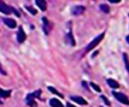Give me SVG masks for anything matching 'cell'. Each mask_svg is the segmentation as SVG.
<instances>
[{
	"instance_id": "1",
	"label": "cell",
	"mask_w": 129,
	"mask_h": 107,
	"mask_svg": "<svg viewBox=\"0 0 129 107\" xmlns=\"http://www.w3.org/2000/svg\"><path fill=\"white\" fill-rule=\"evenodd\" d=\"M104 35H105V32H102L100 35H98L97 37H95L93 40H92V42H90L88 45H87V47H86V50L88 51V50H91V49H93L97 44H99V42L103 39V37H104Z\"/></svg>"
},
{
	"instance_id": "2",
	"label": "cell",
	"mask_w": 129,
	"mask_h": 107,
	"mask_svg": "<svg viewBox=\"0 0 129 107\" xmlns=\"http://www.w3.org/2000/svg\"><path fill=\"white\" fill-rule=\"evenodd\" d=\"M112 94L114 95V97H115L119 102H121V103H123V104H125V105H129V99H128V97H127L125 94H123V93H118V92H112Z\"/></svg>"
},
{
	"instance_id": "3",
	"label": "cell",
	"mask_w": 129,
	"mask_h": 107,
	"mask_svg": "<svg viewBox=\"0 0 129 107\" xmlns=\"http://www.w3.org/2000/svg\"><path fill=\"white\" fill-rule=\"evenodd\" d=\"M34 99H35V98H34L33 93L28 94V95L26 96V104H27L28 106H30V107H36L37 104H36V102H35Z\"/></svg>"
},
{
	"instance_id": "4",
	"label": "cell",
	"mask_w": 129,
	"mask_h": 107,
	"mask_svg": "<svg viewBox=\"0 0 129 107\" xmlns=\"http://www.w3.org/2000/svg\"><path fill=\"white\" fill-rule=\"evenodd\" d=\"M42 21H43V26H42L43 31H44L45 34H48V33L50 32V29H51V24H50V22L47 20L46 17H42Z\"/></svg>"
},
{
	"instance_id": "5",
	"label": "cell",
	"mask_w": 129,
	"mask_h": 107,
	"mask_svg": "<svg viewBox=\"0 0 129 107\" xmlns=\"http://www.w3.org/2000/svg\"><path fill=\"white\" fill-rule=\"evenodd\" d=\"M0 12H2L4 14H10L11 13V7L8 6L6 3H4L3 1H0Z\"/></svg>"
},
{
	"instance_id": "6",
	"label": "cell",
	"mask_w": 129,
	"mask_h": 107,
	"mask_svg": "<svg viewBox=\"0 0 129 107\" xmlns=\"http://www.w3.org/2000/svg\"><path fill=\"white\" fill-rule=\"evenodd\" d=\"M25 38H26V34H25L23 28L22 27H19V29L17 31V41L19 43H21V42H23L25 40Z\"/></svg>"
},
{
	"instance_id": "7",
	"label": "cell",
	"mask_w": 129,
	"mask_h": 107,
	"mask_svg": "<svg viewBox=\"0 0 129 107\" xmlns=\"http://www.w3.org/2000/svg\"><path fill=\"white\" fill-rule=\"evenodd\" d=\"M84 11H85V7H84V6H81V5H77V6H75V7L72 9V13H73L74 15L82 14Z\"/></svg>"
},
{
	"instance_id": "8",
	"label": "cell",
	"mask_w": 129,
	"mask_h": 107,
	"mask_svg": "<svg viewBox=\"0 0 129 107\" xmlns=\"http://www.w3.org/2000/svg\"><path fill=\"white\" fill-rule=\"evenodd\" d=\"M3 22L10 28H14L16 27V21L12 18H3Z\"/></svg>"
},
{
	"instance_id": "9",
	"label": "cell",
	"mask_w": 129,
	"mask_h": 107,
	"mask_svg": "<svg viewBox=\"0 0 129 107\" xmlns=\"http://www.w3.org/2000/svg\"><path fill=\"white\" fill-rule=\"evenodd\" d=\"M66 42L70 43V44H71V45H73V46H75V45H76V41H75L74 36H73V33H72L71 31H69V33L66 35Z\"/></svg>"
},
{
	"instance_id": "10",
	"label": "cell",
	"mask_w": 129,
	"mask_h": 107,
	"mask_svg": "<svg viewBox=\"0 0 129 107\" xmlns=\"http://www.w3.org/2000/svg\"><path fill=\"white\" fill-rule=\"evenodd\" d=\"M71 99L74 101V102H77L78 104H81V105H87V101L82 98V97H79V96H71Z\"/></svg>"
},
{
	"instance_id": "11",
	"label": "cell",
	"mask_w": 129,
	"mask_h": 107,
	"mask_svg": "<svg viewBox=\"0 0 129 107\" xmlns=\"http://www.w3.org/2000/svg\"><path fill=\"white\" fill-rule=\"evenodd\" d=\"M49 105H50L51 107H63L62 103H61L59 100L55 99V98H52V99L49 100Z\"/></svg>"
},
{
	"instance_id": "12",
	"label": "cell",
	"mask_w": 129,
	"mask_h": 107,
	"mask_svg": "<svg viewBox=\"0 0 129 107\" xmlns=\"http://www.w3.org/2000/svg\"><path fill=\"white\" fill-rule=\"evenodd\" d=\"M35 4L40 8V10H42V11L46 10V2L44 0H36Z\"/></svg>"
},
{
	"instance_id": "13",
	"label": "cell",
	"mask_w": 129,
	"mask_h": 107,
	"mask_svg": "<svg viewBox=\"0 0 129 107\" xmlns=\"http://www.w3.org/2000/svg\"><path fill=\"white\" fill-rule=\"evenodd\" d=\"M107 83H108V85H109L111 88H113V89L119 88V83H118L117 81L113 80V79H108V80H107Z\"/></svg>"
},
{
	"instance_id": "14",
	"label": "cell",
	"mask_w": 129,
	"mask_h": 107,
	"mask_svg": "<svg viewBox=\"0 0 129 107\" xmlns=\"http://www.w3.org/2000/svg\"><path fill=\"white\" fill-rule=\"evenodd\" d=\"M11 94V90H3L0 88V97L2 98H7Z\"/></svg>"
},
{
	"instance_id": "15",
	"label": "cell",
	"mask_w": 129,
	"mask_h": 107,
	"mask_svg": "<svg viewBox=\"0 0 129 107\" xmlns=\"http://www.w3.org/2000/svg\"><path fill=\"white\" fill-rule=\"evenodd\" d=\"M47 89H48V91H50L51 93H53V94L57 95L58 97H60V98H62V97H63V95H62V94H60L58 91H56V90H55L53 87H50V86H48V87H47Z\"/></svg>"
},
{
	"instance_id": "16",
	"label": "cell",
	"mask_w": 129,
	"mask_h": 107,
	"mask_svg": "<svg viewBox=\"0 0 129 107\" xmlns=\"http://www.w3.org/2000/svg\"><path fill=\"white\" fill-rule=\"evenodd\" d=\"M100 9H101L104 13H109V12H110V7H109L108 5H106V4H101V5H100Z\"/></svg>"
},
{
	"instance_id": "17",
	"label": "cell",
	"mask_w": 129,
	"mask_h": 107,
	"mask_svg": "<svg viewBox=\"0 0 129 107\" xmlns=\"http://www.w3.org/2000/svg\"><path fill=\"white\" fill-rule=\"evenodd\" d=\"M123 59H124V62H125V66H126V69L129 73V60H128V57H127V54H123Z\"/></svg>"
},
{
	"instance_id": "18",
	"label": "cell",
	"mask_w": 129,
	"mask_h": 107,
	"mask_svg": "<svg viewBox=\"0 0 129 107\" xmlns=\"http://www.w3.org/2000/svg\"><path fill=\"white\" fill-rule=\"evenodd\" d=\"M90 85L92 86V88H93V89H94L95 91H97V92H101V88H100V87H99L98 85H96L95 83L91 82V83H90Z\"/></svg>"
},
{
	"instance_id": "19",
	"label": "cell",
	"mask_w": 129,
	"mask_h": 107,
	"mask_svg": "<svg viewBox=\"0 0 129 107\" xmlns=\"http://www.w3.org/2000/svg\"><path fill=\"white\" fill-rule=\"evenodd\" d=\"M25 8H26V9H27V10H28V11H29V12H30V13H31L32 15H35V14L37 13V11H36V10H35L34 8H32V7H29V6H26Z\"/></svg>"
},
{
	"instance_id": "20",
	"label": "cell",
	"mask_w": 129,
	"mask_h": 107,
	"mask_svg": "<svg viewBox=\"0 0 129 107\" xmlns=\"http://www.w3.org/2000/svg\"><path fill=\"white\" fill-rule=\"evenodd\" d=\"M101 98H102V99H103V100L105 101V103H106V105H108V106L110 105V102H109V100H108V99H107V98H106L105 96H101Z\"/></svg>"
},
{
	"instance_id": "21",
	"label": "cell",
	"mask_w": 129,
	"mask_h": 107,
	"mask_svg": "<svg viewBox=\"0 0 129 107\" xmlns=\"http://www.w3.org/2000/svg\"><path fill=\"white\" fill-rule=\"evenodd\" d=\"M0 73H1L2 75H6V72L3 70V68H2V66H1V64H0Z\"/></svg>"
},
{
	"instance_id": "22",
	"label": "cell",
	"mask_w": 129,
	"mask_h": 107,
	"mask_svg": "<svg viewBox=\"0 0 129 107\" xmlns=\"http://www.w3.org/2000/svg\"><path fill=\"white\" fill-rule=\"evenodd\" d=\"M111 3H120V0H109Z\"/></svg>"
},
{
	"instance_id": "23",
	"label": "cell",
	"mask_w": 129,
	"mask_h": 107,
	"mask_svg": "<svg viewBox=\"0 0 129 107\" xmlns=\"http://www.w3.org/2000/svg\"><path fill=\"white\" fill-rule=\"evenodd\" d=\"M67 107H76V106L73 105V104H71V103H68V104H67Z\"/></svg>"
},
{
	"instance_id": "24",
	"label": "cell",
	"mask_w": 129,
	"mask_h": 107,
	"mask_svg": "<svg viewBox=\"0 0 129 107\" xmlns=\"http://www.w3.org/2000/svg\"><path fill=\"white\" fill-rule=\"evenodd\" d=\"M126 41L129 43V35H127V36H126Z\"/></svg>"
},
{
	"instance_id": "25",
	"label": "cell",
	"mask_w": 129,
	"mask_h": 107,
	"mask_svg": "<svg viewBox=\"0 0 129 107\" xmlns=\"http://www.w3.org/2000/svg\"><path fill=\"white\" fill-rule=\"evenodd\" d=\"M97 54H98V51H95V52H94V55H93V57H95Z\"/></svg>"
},
{
	"instance_id": "26",
	"label": "cell",
	"mask_w": 129,
	"mask_h": 107,
	"mask_svg": "<svg viewBox=\"0 0 129 107\" xmlns=\"http://www.w3.org/2000/svg\"><path fill=\"white\" fill-rule=\"evenodd\" d=\"M101 107H103V106H101Z\"/></svg>"
}]
</instances>
